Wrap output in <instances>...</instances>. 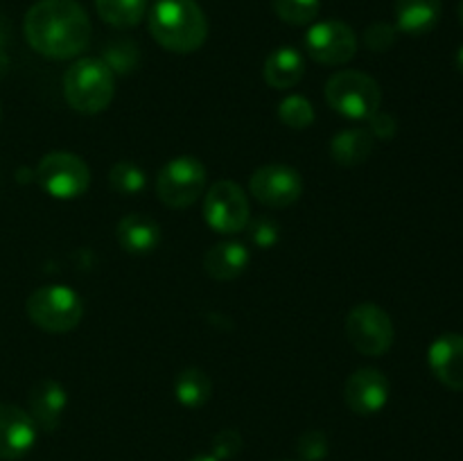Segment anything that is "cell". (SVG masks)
<instances>
[{
    "label": "cell",
    "mask_w": 463,
    "mask_h": 461,
    "mask_svg": "<svg viewBox=\"0 0 463 461\" xmlns=\"http://www.w3.org/2000/svg\"><path fill=\"white\" fill-rule=\"evenodd\" d=\"M279 461H289V459H279Z\"/></svg>",
    "instance_id": "obj_37"
},
{
    "label": "cell",
    "mask_w": 463,
    "mask_h": 461,
    "mask_svg": "<svg viewBox=\"0 0 463 461\" xmlns=\"http://www.w3.org/2000/svg\"><path fill=\"white\" fill-rule=\"evenodd\" d=\"M398 39V27L392 25V23L378 21L373 25L366 27L364 32V43L366 48L373 50V52H387L396 45Z\"/></svg>",
    "instance_id": "obj_29"
},
{
    "label": "cell",
    "mask_w": 463,
    "mask_h": 461,
    "mask_svg": "<svg viewBox=\"0 0 463 461\" xmlns=\"http://www.w3.org/2000/svg\"><path fill=\"white\" fill-rule=\"evenodd\" d=\"M25 312L36 328L52 334L71 333L84 316V301L66 285H43L27 296Z\"/></svg>",
    "instance_id": "obj_5"
},
{
    "label": "cell",
    "mask_w": 463,
    "mask_h": 461,
    "mask_svg": "<svg viewBox=\"0 0 463 461\" xmlns=\"http://www.w3.org/2000/svg\"><path fill=\"white\" fill-rule=\"evenodd\" d=\"M306 52L324 66H344L357 52V36L348 23L328 18L315 23L306 34Z\"/></svg>",
    "instance_id": "obj_10"
},
{
    "label": "cell",
    "mask_w": 463,
    "mask_h": 461,
    "mask_svg": "<svg viewBox=\"0 0 463 461\" xmlns=\"http://www.w3.org/2000/svg\"><path fill=\"white\" fill-rule=\"evenodd\" d=\"M99 18L118 30L136 27L147 14V0H95Z\"/></svg>",
    "instance_id": "obj_22"
},
{
    "label": "cell",
    "mask_w": 463,
    "mask_h": 461,
    "mask_svg": "<svg viewBox=\"0 0 463 461\" xmlns=\"http://www.w3.org/2000/svg\"><path fill=\"white\" fill-rule=\"evenodd\" d=\"M213 396V380L199 366H188L175 380V398L188 409H199Z\"/></svg>",
    "instance_id": "obj_21"
},
{
    "label": "cell",
    "mask_w": 463,
    "mask_h": 461,
    "mask_svg": "<svg viewBox=\"0 0 463 461\" xmlns=\"http://www.w3.org/2000/svg\"><path fill=\"white\" fill-rule=\"evenodd\" d=\"M39 428L27 414L9 402H0V461L23 459L34 447Z\"/></svg>",
    "instance_id": "obj_13"
},
{
    "label": "cell",
    "mask_w": 463,
    "mask_h": 461,
    "mask_svg": "<svg viewBox=\"0 0 463 461\" xmlns=\"http://www.w3.org/2000/svg\"><path fill=\"white\" fill-rule=\"evenodd\" d=\"M63 95L75 111L102 113L116 95V75L99 57L77 59L63 75Z\"/></svg>",
    "instance_id": "obj_3"
},
{
    "label": "cell",
    "mask_w": 463,
    "mask_h": 461,
    "mask_svg": "<svg viewBox=\"0 0 463 461\" xmlns=\"http://www.w3.org/2000/svg\"><path fill=\"white\" fill-rule=\"evenodd\" d=\"M7 43H9V23L7 18L0 16V52H5Z\"/></svg>",
    "instance_id": "obj_32"
},
{
    "label": "cell",
    "mask_w": 463,
    "mask_h": 461,
    "mask_svg": "<svg viewBox=\"0 0 463 461\" xmlns=\"http://www.w3.org/2000/svg\"><path fill=\"white\" fill-rule=\"evenodd\" d=\"M344 330L351 346L366 357L384 355L396 339V328L389 312L369 301L357 303L348 312Z\"/></svg>",
    "instance_id": "obj_7"
},
{
    "label": "cell",
    "mask_w": 463,
    "mask_h": 461,
    "mask_svg": "<svg viewBox=\"0 0 463 461\" xmlns=\"http://www.w3.org/2000/svg\"><path fill=\"white\" fill-rule=\"evenodd\" d=\"M297 455L303 461H321L328 456V437L321 429H307L298 437Z\"/></svg>",
    "instance_id": "obj_28"
},
{
    "label": "cell",
    "mask_w": 463,
    "mask_h": 461,
    "mask_svg": "<svg viewBox=\"0 0 463 461\" xmlns=\"http://www.w3.org/2000/svg\"><path fill=\"white\" fill-rule=\"evenodd\" d=\"M276 16L289 25H307L319 16L321 0H271Z\"/></svg>",
    "instance_id": "obj_26"
},
{
    "label": "cell",
    "mask_w": 463,
    "mask_h": 461,
    "mask_svg": "<svg viewBox=\"0 0 463 461\" xmlns=\"http://www.w3.org/2000/svg\"><path fill=\"white\" fill-rule=\"evenodd\" d=\"M459 21H461V25H463V0L459 3Z\"/></svg>",
    "instance_id": "obj_36"
},
{
    "label": "cell",
    "mask_w": 463,
    "mask_h": 461,
    "mask_svg": "<svg viewBox=\"0 0 463 461\" xmlns=\"http://www.w3.org/2000/svg\"><path fill=\"white\" fill-rule=\"evenodd\" d=\"M279 118L285 127L301 131V129H307V127H312L317 113H315V107H312V102L306 98V95L294 93L280 99Z\"/></svg>",
    "instance_id": "obj_25"
},
{
    "label": "cell",
    "mask_w": 463,
    "mask_h": 461,
    "mask_svg": "<svg viewBox=\"0 0 463 461\" xmlns=\"http://www.w3.org/2000/svg\"><path fill=\"white\" fill-rule=\"evenodd\" d=\"M27 43L41 57L63 61L80 57L90 41V21L77 0H39L25 14Z\"/></svg>",
    "instance_id": "obj_1"
},
{
    "label": "cell",
    "mask_w": 463,
    "mask_h": 461,
    "mask_svg": "<svg viewBox=\"0 0 463 461\" xmlns=\"http://www.w3.org/2000/svg\"><path fill=\"white\" fill-rule=\"evenodd\" d=\"M109 185L116 194L122 197H136L147 185V172L134 161H118L116 165L109 170Z\"/></svg>",
    "instance_id": "obj_23"
},
{
    "label": "cell",
    "mask_w": 463,
    "mask_h": 461,
    "mask_svg": "<svg viewBox=\"0 0 463 461\" xmlns=\"http://www.w3.org/2000/svg\"><path fill=\"white\" fill-rule=\"evenodd\" d=\"M116 240L131 256H147L161 244V224L143 212H129L118 221Z\"/></svg>",
    "instance_id": "obj_16"
},
{
    "label": "cell",
    "mask_w": 463,
    "mask_h": 461,
    "mask_svg": "<svg viewBox=\"0 0 463 461\" xmlns=\"http://www.w3.org/2000/svg\"><path fill=\"white\" fill-rule=\"evenodd\" d=\"M206 190V167L197 156L170 158L156 174V197L170 208H188Z\"/></svg>",
    "instance_id": "obj_8"
},
{
    "label": "cell",
    "mask_w": 463,
    "mask_h": 461,
    "mask_svg": "<svg viewBox=\"0 0 463 461\" xmlns=\"http://www.w3.org/2000/svg\"><path fill=\"white\" fill-rule=\"evenodd\" d=\"M373 149L375 138L366 127H351V129L335 134L330 140V156L342 167L362 165V163L369 161Z\"/></svg>",
    "instance_id": "obj_20"
},
{
    "label": "cell",
    "mask_w": 463,
    "mask_h": 461,
    "mask_svg": "<svg viewBox=\"0 0 463 461\" xmlns=\"http://www.w3.org/2000/svg\"><path fill=\"white\" fill-rule=\"evenodd\" d=\"M306 75V59L292 45H280V48L271 50L262 66V77H265L267 86L276 90H288L297 86Z\"/></svg>",
    "instance_id": "obj_18"
},
{
    "label": "cell",
    "mask_w": 463,
    "mask_h": 461,
    "mask_svg": "<svg viewBox=\"0 0 463 461\" xmlns=\"http://www.w3.org/2000/svg\"><path fill=\"white\" fill-rule=\"evenodd\" d=\"M244 230H247L249 235V242L256 249H271L276 247L280 240V226L274 217H251Z\"/></svg>",
    "instance_id": "obj_27"
},
{
    "label": "cell",
    "mask_w": 463,
    "mask_h": 461,
    "mask_svg": "<svg viewBox=\"0 0 463 461\" xmlns=\"http://www.w3.org/2000/svg\"><path fill=\"white\" fill-rule=\"evenodd\" d=\"M7 68H9V57H7V52H0V77H3L5 72H7Z\"/></svg>",
    "instance_id": "obj_33"
},
{
    "label": "cell",
    "mask_w": 463,
    "mask_h": 461,
    "mask_svg": "<svg viewBox=\"0 0 463 461\" xmlns=\"http://www.w3.org/2000/svg\"><path fill=\"white\" fill-rule=\"evenodd\" d=\"M68 405V393L63 384L54 378H43L30 389L27 396V414L41 432H54L61 425L63 411Z\"/></svg>",
    "instance_id": "obj_15"
},
{
    "label": "cell",
    "mask_w": 463,
    "mask_h": 461,
    "mask_svg": "<svg viewBox=\"0 0 463 461\" xmlns=\"http://www.w3.org/2000/svg\"><path fill=\"white\" fill-rule=\"evenodd\" d=\"M240 450H242V437L235 429H222L213 438V456L215 459H235L240 455Z\"/></svg>",
    "instance_id": "obj_30"
},
{
    "label": "cell",
    "mask_w": 463,
    "mask_h": 461,
    "mask_svg": "<svg viewBox=\"0 0 463 461\" xmlns=\"http://www.w3.org/2000/svg\"><path fill=\"white\" fill-rule=\"evenodd\" d=\"M203 220L222 235L242 233L251 220V206L242 185L235 181H215L203 197Z\"/></svg>",
    "instance_id": "obj_9"
},
{
    "label": "cell",
    "mask_w": 463,
    "mask_h": 461,
    "mask_svg": "<svg viewBox=\"0 0 463 461\" xmlns=\"http://www.w3.org/2000/svg\"><path fill=\"white\" fill-rule=\"evenodd\" d=\"M149 34L167 52L190 54L208 39V21L197 0H156L149 9Z\"/></svg>",
    "instance_id": "obj_2"
},
{
    "label": "cell",
    "mask_w": 463,
    "mask_h": 461,
    "mask_svg": "<svg viewBox=\"0 0 463 461\" xmlns=\"http://www.w3.org/2000/svg\"><path fill=\"white\" fill-rule=\"evenodd\" d=\"M455 66H457V71L461 72L463 75V45L459 50H457V57H455Z\"/></svg>",
    "instance_id": "obj_34"
},
{
    "label": "cell",
    "mask_w": 463,
    "mask_h": 461,
    "mask_svg": "<svg viewBox=\"0 0 463 461\" xmlns=\"http://www.w3.org/2000/svg\"><path fill=\"white\" fill-rule=\"evenodd\" d=\"M0 113H3V111H0Z\"/></svg>",
    "instance_id": "obj_38"
},
{
    "label": "cell",
    "mask_w": 463,
    "mask_h": 461,
    "mask_svg": "<svg viewBox=\"0 0 463 461\" xmlns=\"http://www.w3.org/2000/svg\"><path fill=\"white\" fill-rule=\"evenodd\" d=\"M441 0H393L398 32L420 36L428 34L441 21Z\"/></svg>",
    "instance_id": "obj_19"
},
{
    "label": "cell",
    "mask_w": 463,
    "mask_h": 461,
    "mask_svg": "<svg viewBox=\"0 0 463 461\" xmlns=\"http://www.w3.org/2000/svg\"><path fill=\"white\" fill-rule=\"evenodd\" d=\"M392 396V382L387 375L373 366H362L348 375L344 384V400L357 416H373L387 407Z\"/></svg>",
    "instance_id": "obj_12"
},
{
    "label": "cell",
    "mask_w": 463,
    "mask_h": 461,
    "mask_svg": "<svg viewBox=\"0 0 463 461\" xmlns=\"http://www.w3.org/2000/svg\"><path fill=\"white\" fill-rule=\"evenodd\" d=\"M253 197L269 208H288L303 194V179L298 170L285 163H267L258 167L249 179Z\"/></svg>",
    "instance_id": "obj_11"
},
{
    "label": "cell",
    "mask_w": 463,
    "mask_h": 461,
    "mask_svg": "<svg viewBox=\"0 0 463 461\" xmlns=\"http://www.w3.org/2000/svg\"><path fill=\"white\" fill-rule=\"evenodd\" d=\"M249 262H251V251L247 249V244L238 242V240H224L208 249L203 256V269L213 280L226 283V280H233L244 274Z\"/></svg>",
    "instance_id": "obj_17"
},
{
    "label": "cell",
    "mask_w": 463,
    "mask_h": 461,
    "mask_svg": "<svg viewBox=\"0 0 463 461\" xmlns=\"http://www.w3.org/2000/svg\"><path fill=\"white\" fill-rule=\"evenodd\" d=\"M366 129L371 131L375 140H392L398 134V122L392 113L375 111L373 116L366 120Z\"/></svg>",
    "instance_id": "obj_31"
},
{
    "label": "cell",
    "mask_w": 463,
    "mask_h": 461,
    "mask_svg": "<svg viewBox=\"0 0 463 461\" xmlns=\"http://www.w3.org/2000/svg\"><path fill=\"white\" fill-rule=\"evenodd\" d=\"M99 59L111 68L113 75H129L138 68L140 52L138 45L131 39H113L104 45V52Z\"/></svg>",
    "instance_id": "obj_24"
},
{
    "label": "cell",
    "mask_w": 463,
    "mask_h": 461,
    "mask_svg": "<svg viewBox=\"0 0 463 461\" xmlns=\"http://www.w3.org/2000/svg\"><path fill=\"white\" fill-rule=\"evenodd\" d=\"M428 364L443 387L463 391V334H439L428 348Z\"/></svg>",
    "instance_id": "obj_14"
},
{
    "label": "cell",
    "mask_w": 463,
    "mask_h": 461,
    "mask_svg": "<svg viewBox=\"0 0 463 461\" xmlns=\"http://www.w3.org/2000/svg\"><path fill=\"white\" fill-rule=\"evenodd\" d=\"M326 102L346 120L366 122L380 111L383 90L371 75L360 71H339L326 81Z\"/></svg>",
    "instance_id": "obj_4"
},
{
    "label": "cell",
    "mask_w": 463,
    "mask_h": 461,
    "mask_svg": "<svg viewBox=\"0 0 463 461\" xmlns=\"http://www.w3.org/2000/svg\"><path fill=\"white\" fill-rule=\"evenodd\" d=\"M188 461H220V459H215L213 455H197V456H193V459H188Z\"/></svg>",
    "instance_id": "obj_35"
},
{
    "label": "cell",
    "mask_w": 463,
    "mask_h": 461,
    "mask_svg": "<svg viewBox=\"0 0 463 461\" xmlns=\"http://www.w3.org/2000/svg\"><path fill=\"white\" fill-rule=\"evenodd\" d=\"M36 183L54 199H77L90 188V167L72 152H50L36 165Z\"/></svg>",
    "instance_id": "obj_6"
}]
</instances>
